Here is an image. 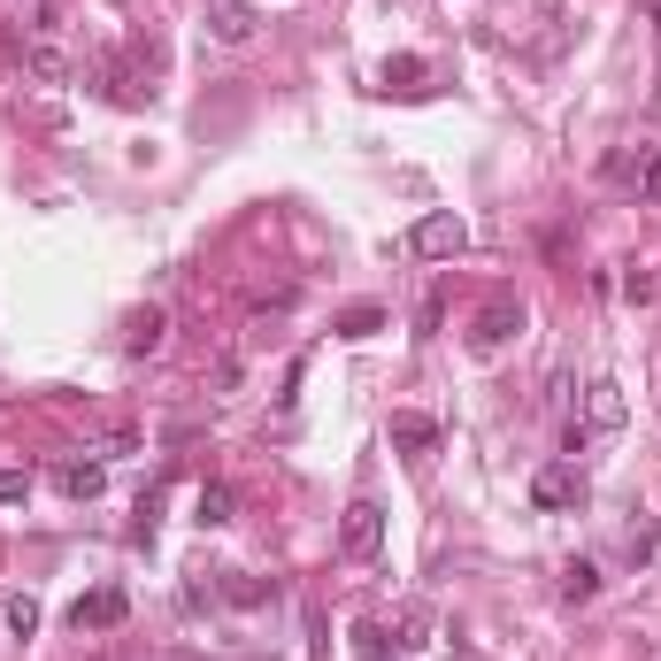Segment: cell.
Masks as SVG:
<instances>
[{
    "label": "cell",
    "mask_w": 661,
    "mask_h": 661,
    "mask_svg": "<svg viewBox=\"0 0 661 661\" xmlns=\"http://www.w3.org/2000/svg\"><path fill=\"white\" fill-rule=\"evenodd\" d=\"M407 246H416L424 262H454L462 246H469V223H462L454 208H431V216H424L416 231H407Z\"/></svg>",
    "instance_id": "1"
},
{
    "label": "cell",
    "mask_w": 661,
    "mask_h": 661,
    "mask_svg": "<svg viewBox=\"0 0 661 661\" xmlns=\"http://www.w3.org/2000/svg\"><path fill=\"white\" fill-rule=\"evenodd\" d=\"M377 546H385V508L377 501H354L347 523H339V554L347 561H377Z\"/></svg>",
    "instance_id": "2"
},
{
    "label": "cell",
    "mask_w": 661,
    "mask_h": 661,
    "mask_svg": "<svg viewBox=\"0 0 661 661\" xmlns=\"http://www.w3.org/2000/svg\"><path fill=\"white\" fill-rule=\"evenodd\" d=\"M124 615H131V600H124V585H101V593H86V600H77V608H69V623H77V631H116Z\"/></svg>",
    "instance_id": "3"
},
{
    "label": "cell",
    "mask_w": 661,
    "mask_h": 661,
    "mask_svg": "<svg viewBox=\"0 0 661 661\" xmlns=\"http://www.w3.org/2000/svg\"><path fill=\"white\" fill-rule=\"evenodd\" d=\"M623 424H631V400H623V385H615V377H600V385H593V400H585V431H600V439H608V431H623Z\"/></svg>",
    "instance_id": "4"
},
{
    "label": "cell",
    "mask_w": 661,
    "mask_h": 661,
    "mask_svg": "<svg viewBox=\"0 0 661 661\" xmlns=\"http://www.w3.org/2000/svg\"><path fill=\"white\" fill-rule=\"evenodd\" d=\"M516 330H523V308H516V300H492V308L477 315V330H469V339H477V354H492V347H508Z\"/></svg>",
    "instance_id": "5"
},
{
    "label": "cell",
    "mask_w": 661,
    "mask_h": 661,
    "mask_svg": "<svg viewBox=\"0 0 661 661\" xmlns=\"http://www.w3.org/2000/svg\"><path fill=\"white\" fill-rule=\"evenodd\" d=\"M576 492H585V484H576V469H569V462H546V469L531 477V508H569Z\"/></svg>",
    "instance_id": "6"
},
{
    "label": "cell",
    "mask_w": 661,
    "mask_h": 661,
    "mask_svg": "<svg viewBox=\"0 0 661 661\" xmlns=\"http://www.w3.org/2000/svg\"><path fill=\"white\" fill-rule=\"evenodd\" d=\"M385 439H392L400 454H431V446H439V424H431V416H407V407H400V416L385 424Z\"/></svg>",
    "instance_id": "7"
},
{
    "label": "cell",
    "mask_w": 661,
    "mask_h": 661,
    "mask_svg": "<svg viewBox=\"0 0 661 661\" xmlns=\"http://www.w3.org/2000/svg\"><path fill=\"white\" fill-rule=\"evenodd\" d=\"M208 16H216V39H255V9H246V0H208Z\"/></svg>",
    "instance_id": "8"
},
{
    "label": "cell",
    "mask_w": 661,
    "mask_h": 661,
    "mask_svg": "<svg viewBox=\"0 0 661 661\" xmlns=\"http://www.w3.org/2000/svg\"><path fill=\"white\" fill-rule=\"evenodd\" d=\"M54 484L69 492V501H93V492H101V462H62Z\"/></svg>",
    "instance_id": "9"
},
{
    "label": "cell",
    "mask_w": 661,
    "mask_h": 661,
    "mask_svg": "<svg viewBox=\"0 0 661 661\" xmlns=\"http://www.w3.org/2000/svg\"><path fill=\"white\" fill-rule=\"evenodd\" d=\"M193 516L216 531V523H231V484H200V501H193Z\"/></svg>",
    "instance_id": "10"
},
{
    "label": "cell",
    "mask_w": 661,
    "mask_h": 661,
    "mask_svg": "<svg viewBox=\"0 0 661 661\" xmlns=\"http://www.w3.org/2000/svg\"><path fill=\"white\" fill-rule=\"evenodd\" d=\"M600 593V569L593 561H569V576H561V600H593Z\"/></svg>",
    "instance_id": "11"
},
{
    "label": "cell",
    "mask_w": 661,
    "mask_h": 661,
    "mask_svg": "<svg viewBox=\"0 0 661 661\" xmlns=\"http://www.w3.org/2000/svg\"><path fill=\"white\" fill-rule=\"evenodd\" d=\"M377 323H385V308H347V315H339V339H370Z\"/></svg>",
    "instance_id": "12"
},
{
    "label": "cell",
    "mask_w": 661,
    "mask_h": 661,
    "mask_svg": "<svg viewBox=\"0 0 661 661\" xmlns=\"http://www.w3.org/2000/svg\"><path fill=\"white\" fill-rule=\"evenodd\" d=\"M31 77H47V86H62V77H69V62H62V54H54V47L39 39V47H31Z\"/></svg>",
    "instance_id": "13"
},
{
    "label": "cell",
    "mask_w": 661,
    "mask_h": 661,
    "mask_svg": "<svg viewBox=\"0 0 661 661\" xmlns=\"http://www.w3.org/2000/svg\"><path fill=\"white\" fill-rule=\"evenodd\" d=\"M146 347H161V308H146V315L131 323V354H146Z\"/></svg>",
    "instance_id": "14"
},
{
    "label": "cell",
    "mask_w": 661,
    "mask_h": 661,
    "mask_svg": "<svg viewBox=\"0 0 661 661\" xmlns=\"http://www.w3.org/2000/svg\"><path fill=\"white\" fill-rule=\"evenodd\" d=\"M9 623H16V638H31V631H39V600L16 593V600H9Z\"/></svg>",
    "instance_id": "15"
},
{
    "label": "cell",
    "mask_w": 661,
    "mask_h": 661,
    "mask_svg": "<svg viewBox=\"0 0 661 661\" xmlns=\"http://www.w3.org/2000/svg\"><path fill=\"white\" fill-rule=\"evenodd\" d=\"M424 631H431V615H424V608H407V615H400V646H424Z\"/></svg>",
    "instance_id": "16"
},
{
    "label": "cell",
    "mask_w": 661,
    "mask_h": 661,
    "mask_svg": "<svg viewBox=\"0 0 661 661\" xmlns=\"http://www.w3.org/2000/svg\"><path fill=\"white\" fill-rule=\"evenodd\" d=\"M354 646H362L370 661H385V631H377V623H354Z\"/></svg>",
    "instance_id": "17"
},
{
    "label": "cell",
    "mask_w": 661,
    "mask_h": 661,
    "mask_svg": "<svg viewBox=\"0 0 661 661\" xmlns=\"http://www.w3.org/2000/svg\"><path fill=\"white\" fill-rule=\"evenodd\" d=\"M24 492H31V477H24V469H0V501H24Z\"/></svg>",
    "instance_id": "18"
},
{
    "label": "cell",
    "mask_w": 661,
    "mask_h": 661,
    "mask_svg": "<svg viewBox=\"0 0 661 661\" xmlns=\"http://www.w3.org/2000/svg\"><path fill=\"white\" fill-rule=\"evenodd\" d=\"M638 185H646V200L661 208V154H653V161H646V170H638Z\"/></svg>",
    "instance_id": "19"
}]
</instances>
